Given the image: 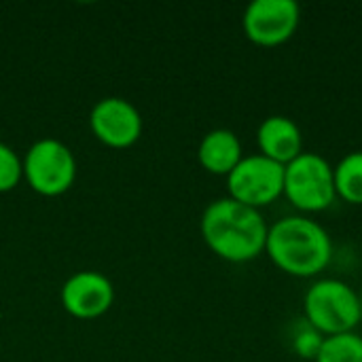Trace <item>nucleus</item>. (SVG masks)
Listing matches in <instances>:
<instances>
[{"label": "nucleus", "mask_w": 362, "mask_h": 362, "mask_svg": "<svg viewBox=\"0 0 362 362\" xmlns=\"http://www.w3.org/2000/svg\"><path fill=\"white\" fill-rule=\"evenodd\" d=\"M199 229L208 248L229 263L255 261L265 252L269 233L261 210L240 204L229 195L206 206Z\"/></svg>", "instance_id": "1"}, {"label": "nucleus", "mask_w": 362, "mask_h": 362, "mask_svg": "<svg viewBox=\"0 0 362 362\" xmlns=\"http://www.w3.org/2000/svg\"><path fill=\"white\" fill-rule=\"evenodd\" d=\"M265 252L274 265L288 276L314 278L329 267L333 259V240L318 221L293 214L269 225Z\"/></svg>", "instance_id": "2"}, {"label": "nucleus", "mask_w": 362, "mask_h": 362, "mask_svg": "<svg viewBox=\"0 0 362 362\" xmlns=\"http://www.w3.org/2000/svg\"><path fill=\"white\" fill-rule=\"evenodd\" d=\"M303 318L325 337L352 333L362 322L358 291L339 278H320L303 297Z\"/></svg>", "instance_id": "3"}, {"label": "nucleus", "mask_w": 362, "mask_h": 362, "mask_svg": "<svg viewBox=\"0 0 362 362\" xmlns=\"http://www.w3.org/2000/svg\"><path fill=\"white\" fill-rule=\"evenodd\" d=\"M284 197L301 212H322L337 199L331 161L312 151H303L284 165Z\"/></svg>", "instance_id": "4"}, {"label": "nucleus", "mask_w": 362, "mask_h": 362, "mask_svg": "<svg viewBox=\"0 0 362 362\" xmlns=\"http://www.w3.org/2000/svg\"><path fill=\"white\" fill-rule=\"evenodd\" d=\"M23 180L42 197H59L76 180V159L70 146L55 138L36 140L23 155Z\"/></svg>", "instance_id": "5"}, {"label": "nucleus", "mask_w": 362, "mask_h": 362, "mask_svg": "<svg viewBox=\"0 0 362 362\" xmlns=\"http://www.w3.org/2000/svg\"><path fill=\"white\" fill-rule=\"evenodd\" d=\"M229 197L250 208H265L284 195V165L261 155H244L227 176Z\"/></svg>", "instance_id": "6"}, {"label": "nucleus", "mask_w": 362, "mask_h": 362, "mask_svg": "<svg viewBox=\"0 0 362 362\" xmlns=\"http://www.w3.org/2000/svg\"><path fill=\"white\" fill-rule=\"evenodd\" d=\"M301 6L295 0H252L242 17L244 34L261 47H278L295 36Z\"/></svg>", "instance_id": "7"}, {"label": "nucleus", "mask_w": 362, "mask_h": 362, "mask_svg": "<svg viewBox=\"0 0 362 362\" xmlns=\"http://www.w3.org/2000/svg\"><path fill=\"white\" fill-rule=\"evenodd\" d=\"M89 127L102 144L127 148L142 136V117L132 102L110 95L95 102L89 115Z\"/></svg>", "instance_id": "8"}, {"label": "nucleus", "mask_w": 362, "mask_h": 362, "mask_svg": "<svg viewBox=\"0 0 362 362\" xmlns=\"http://www.w3.org/2000/svg\"><path fill=\"white\" fill-rule=\"evenodd\" d=\"M62 308L78 320H93L104 316L115 303V286L100 272L72 274L59 293Z\"/></svg>", "instance_id": "9"}, {"label": "nucleus", "mask_w": 362, "mask_h": 362, "mask_svg": "<svg viewBox=\"0 0 362 362\" xmlns=\"http://www.w3.org/2000/svg\"><path fill=\"white\" fill-rule=\"evenodd\" d=\"M259 153L286 165L303 153L301 127L284 115L267 117L257 129Z\"/></svg>", "instance_id": "10"}, {"label": "nucleus", "mask_w": 362, "mask_h": 362, "mask_svg": "<svg viewBox=\"0 0 362 362\" xmlns=\"http://www.w3.org/2000/svg\"><path fill=\"white\" fill-rule=\"evenodd\" d=\"M242 157L244 151L238 134L225 127L208 132L197 146V159L202 168L216 176H229V172L242 161Z\"/></svg>", "instance_id": "11"}, {"label": "nucleus", "mask_w": 362, "mask_h": 362, "mask_svg": "<svg viewBox=\"0 0 362 362\" xmlns=\"http://www.w3.org/2000/svg\"><path fill=\"white\" fill-rule=\"evenodd\" d=\"M337 197L348 204H362V151H352L333 165Z\"/></svg>", "instance_id": "12"}, {"label": "nucleus", "mask_w": 362, "mask_h": 362, "mask_svg": "<svg viewBox=\"0 0 362 362\" xmlns=\"http://www.w3.org/2000/svg\"><path fill=\"white\" fill-rule=\"evenodd\" d=\"M314 362H362V335L352 331L327 337Z\"/></svg>", "instance_id": "13"}, {"label": "nucleus", "mask_w": 362, "mask_h": 362, "mask_svg": "<svg viewBox=\"0 0 362 362\" xmlns=\"http://www.w3.org/2000/svg\"><path fill=\"white\" fill-rule=\"evenodd\" d=\"M293 350L301 356V358H305V361H316V356H318V352H320V348H322V344H325V335L320 333V331H316L305 318L303 320H299L297 325H295V333H293Z\"/></svg>", "instance_id": "14"}, {"label": "nucleus", "mask_w": 362, "mask_h": 362, "mask_svg": "<svg viewBox=\"0 0 362 362\" xmlns=\"http://www.w3.org/2000/svg\"><path fill=\"white\" fill-rule=\"evenodd\" d=\"M23 180L21 157L4 142H0V193L13 191Z\"/></svg>", "instance_id": "15"}, {"label": "nucleus", "mask_w": 362, "mask_h": 362, "mask_svg": "<svg viewBox=\"0 0 362 362\" xmlns=\"http://www.w3.org/2000/svg\"><path fill=\"white\" fill-rule=\"evenodd\" d=\"M358 301H361V316H362V291L358 293Z\"/></svg>", "instance_id": "16"}]
</instances>
